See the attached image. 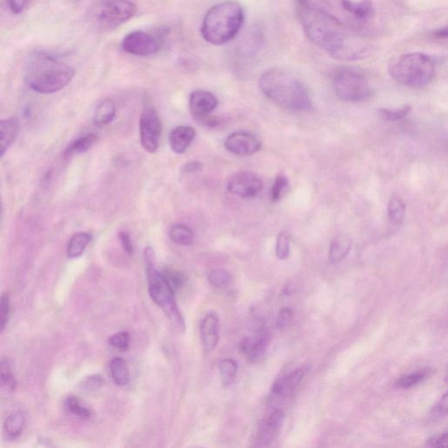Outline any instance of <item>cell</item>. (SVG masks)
Here are the masks:
<instances>
[{
    "instance_id": "1",
    "label": "cell",
    "mask_w": 448,
    "mask_h": 448,
    "mask_svg": "<svg viewBox=\"0 0 448 448\" xmlns=\"http://www.w3.org/2000/svg\"><path fill=\"white\" fill-rule=\"evenodd\" d=\"M298 12L308 38L332 57L355 61L366 55V42L334 16L310 4L298 6Z\"/></svg>"
},
{
    "instance_id": "2",
    "label": "cell",
    "mask_w": 448,
    "mask_h": 448,
    "mask_svg": "<svg viewBox=\"0 0 448 448\" xmlns=\"http://www.w3.org/2000/svg\"><path fill=\"white\" fill-rule=\"evenodd\" d=\"M260 90L270 100L290 112H309L312 104L305 84L291 72L268 69L259 79Z\"/></svg>"
},
{
    "instance_id": "3",
    "label": "cell",
    "mask_w": 448,
    "mask_h": 448,
    "mask_svg": "<svg viewBox=\"0 0 448 448\" xmlns=\"http://www.w3.org/2000/svg\"><path fill=\"white\" fill-rule=\"evenodd\" d=\"M26 80L32 91L53 94L67 87L75 75V68L46 52H37L29 58Z\"/></svg>"
},
{
    "instance_id": "4",
    "label": "cell",
    "mask_w": 448,
    "mask_h": 448,
    "mask_svg": "<svg viewBox=\"0 0 448 448\" xmlns=\"http://www.w3.org/2000/svg\"><path fill=\"white\" fill-rule=\"evenodd\" d=\"M243 19L245 15L239 3H220L206 13L202 25L203 37L212 45L227 44L239 34Z\"/></svg>"
},
{
    "instance_id": "5",
    "label": "cell",
    "mask_w": 448,
    "mask_h": 448,
    "mask_svg": "<svg viewBox=\"0 0 448 448\" xmlns=\"http://www.w3.org/2000/svg\"><path fill=\"white\" fill-rule=\"evenodd\" d=\"M147 265L148 289L153 301L159 306L174 327L179 331L185 330V321L181 315L174 297L173 289L164 278L162 272L156 268V253L151 247H147L144 252Z\"/></svg>"
},
{
    "instance_id": "6",
    "label": "cell",
    "mask_w": 448,
    "mask_h": 448,
    "mask_svg": "<svg viewBox=\"0 0 448 448\" xmlns=\"http://www.w3.org/2000/svg\"><path fill=\"white\" fill-rule=\"evenodd\" d=\"M389 72L398 84L411 88L426 86L436 75V64L424 53H409L391 62Z\"/></svg>"
},
{
    "instance_id": "7",
    "label": "cell",
    "mask_w": 448,
    "mask_h": 448,
    "mask_svg": "<svg viewBox=\"0 0 448 448\" xmlns=\"http://www.w3.org/2000/svg\"><path fill=\"white\" fill-rule=\"evenodd\" d=\"M137 10L131 0H97L88 10V16L95 28L107 31L129 21Z\"/></svg>"
},
{
    "instance_id": "8",
    "label": "cell",
    "mask_w": 448,
    "mask_h": 448,
    "mask_svg": "<svg viewBox=\"0 0 448 448\" xmlns=\"http://www.w3.org/2000/svg\"><path fill=\"white\" fill-rule=\"evenodd\" d=\"M332 85L335 94L346 102L366 100L372 93L366 75L355 68L341 67L336 69Z\"/></svg>"
},
{
    "instance_id": "9",
    "label": "cell",
    "mask_w": 448,
    "mask_h": 448,
    "mask_svg": "<svg viewBox=\"0 0 448 448\" xmlns=\"http://www.w3.org/2000/svg\"><path fill=\"white\" fill-rule=\"evenodd\" d=\"M162 124L159 115L153 108L144 110L140 118V141L148 153H156L159 148Z\"/></svg>"
},
{
    "instance_id": "10",
    "label": "cell",
    "mask_w": 448,
    "mask_h": 448,
    "mask_svg": "<svg viewBox=\"0 0 448 448\" xmlns=\"http://www.w3.org/2000/svg\"><path fill=\"white\" fill-rule=\"evenodd\" d=\"M230 193L245 199H252L258 196L263 189L261 179L256 174L243 171L233 174L227 183Z\"/></svg>"
},
{
    "instance_id": "11",
    "label": "cell",
    "mask_w": 448,
    "mask_h": 448,
    "mask_svg": "<svg viewBox=\"0 0 448 448\" xmlns=\"http://www.w3.org/2000/svg\"><path fill=\"white\" fill-rule=\"evenodd\" d=\"M160 48V39L144 31L131 32L122 41L123 50L137 56L156 54Z\"/></svg>"
},
{
    "instance_id": "12",
    "label": "cell",
    "mask_w": 448,
    "mask_h": 448,
    "mask_svg": "<svg viewBox=\"0 0 448 448\" xmlns=\"http://www.w3.org/2000/svg\"><path fill=\"white\" fill-rule=\"evenodd\" d=\"M224 147L227 151L235 156H250L261 149L262 143L252 133L236 131L226 138Z\"/></svg>"
},
{
    "instance_id": "13",
    "label": "cell",
    "mask_w": 448,
    "mask_h": 448,
    "mask_svg": "<svg viewBox=\"0 0 448 448\" xmlns=\"http://www.w3.org/2000/svg\"><path fill=\"white\" fill-rule=\"evenodd\" d=\"M285 414L281 410H276L263 421L259 433L260 446L268 447L278 437L284 423Z\"/></svg>"
},
{
    "instance_id": "14",
    "label": "cell",
    "mask_w": 448,
    "mask_h": 448,
    "mask_svg": "<svg viewBox=\"0 0 448 448\" xmlns=\"http://www.w3.org/2000/svg\"><path fill=\"white\" fill-rule=\"evenodd\" d=\"M218 101L210 92L196 90L190 95L189 108L194 117L200 118L209 115L217 106Z\"/></svg>"
},
{
    "instance_id": "15",
    "label": "cell",
    "mask_w": 448,
    "mask_h": 448,
    "mask_svg": "<svg viewBox=\"0 0 448 448\" xmlns=\"http://www.w3.org/2000/svg\"><path fill=\"white\" fill-rule=\"evenodd\" d=\"M204 351L210 353L219 342V321L215 314H209L203 319L200 327Z\"/></svg>"
},
{
    "instance_id": "16",
    "label": "cell",
    "mask_w": 448,
    "mask_h": 448,
    "mask_svg": "<svg viewBox=\"0 0 448 448\" xmlns=\"http://www.w3.org/2000/svg\"><path fill=\"white\" fill-rule=\"evenodd\" d=\"M308 373V368H299L292 373L279 378L272 385V392L279 397H286L298 387Z\"/></svg>"
},
{
    "instance_id": "17",
    "label": "cell",
    "mask_w": 448,
    "mask_h": 448,
    "mask_svg": "<svg viewBox=\"0 0 448 448\" xmlns=\"http://www.w3.org/2000/svg\"><path fill=\"white\" fill-rule=\"evenodd\" d=\"M196 136V131L193 127L181 125L174 128L169 136L171 149L177 154L185 153Z\"/></svg>"
},
{
    "instance_id": "18",
    "label": "cell",
    "mask_w": 448,
    "mask_h": 448,
    "mask_svg": "<svg viewBox=\"0 0 448 448\" xmlns=\"http://www.w3.org/2000/svg\"><path fill=\"white\" fill-rule=\"evenodd\" d=\"M268 340L265 335L261 332L254 337L245 338L240 344V351L245 354L248 360L252 362H256L265 354Z\"/></svg>"
},
{
    "instance_id": "19",
    "label": "cell",
    "mask_w": 448,
    "mask_h": 448,
    "mask_svg": "<svg viewBox=\"0 0 448 448\" xmlns=\"http://www.w3.org/2000/svg\"><path fill=\"white\" fill-rule=\"evenodd\" d=\"M19 121L17 118H10L0 120V157L12 146L18 136Z\"/></svg>"
},
{
    "instance_id": "20",
    "label": "cell",
    "mask_w": 448,
    "mask_h": 448,
    "mask_svg": "<svg viewBox=\"0 0 448 448\" xmlns=\"http://www.w3.org/2000/svg\"><path fill=\"white\" fill-rule=\"evenodd\" d=\"M342 6L358 19H368L373 15L374 6L371 0H342Z\"/></svg>"
},
{
    "instance_id": "21",
    "label": "cell",
    "mask_w": 448,
    "mask_h": 448,
    "mask_svg": "<svg viewBox=\"0 0 448 448\" xmlns=\"http://www.w3.org/2000/svg\"><path fill=\"white\" fill-rule=\"evenodd\" d=\"M17 387V380L13 371L12 362L8 358L0 361V391L4 393H12Z\"/></svg>"
},
{
    "instance_id": "22",
    "label": "cell",
    "mask_w": 448,
    "mask_h": 448,
    "mask_svg": "<svg viewBox=\"0 0 448 448\" xmlns=\"http://www.w3.org/2000/svg\"><path fill=\"white\" fill-rule=\"evenodd\" d=\"M352 240L347 236H340L332 243L328 259L332 263H340L348 256L352 247Z\"/></svg>"
},
{
    "instance_id": "23",
    "label": "cell",
    "mask_w": 448,
    "mask_h": 448,
    "mask_svg": "<svg viewBox=\"0 0 448 448\" xmlns=\"http://www.w3.org/2000/svg\"><path fill=\"white\" fill-rule=\"evenodd\" d=\"M26 427L25 415L21 411H13L6 418L4 422V433L8 439H16L21 436Z\"/></svg>"
},
{
    "instance_id": "24",
    "label": "cell",
    "mask_w": 448,
    "mask_h": 448,
    "mask_svg": "<svg viewBox=\"0 0 448 448\" xmlns=\"http://www.w3.org/2000/svg\"><path fill=\"white\" fill-rule=\"evenodd\" d=\"M112 380L118 386H125L130 381V370L124 358L115 357L110 362Z\"/></svg>"
},
{
    "instance_id": "25",
    "label": "cell",
    "mask_w": 448,
    "mask_h": 448,
    "mask_svg": "<svg viewBox=\"0 0 448 448\" xmlns=\"http://www.w3.org/2000/svg\"><path fill=\"white\" fill-rule=\"evenodd\" d=\"M91 234L86 232H78L75 234L69 240L67 255L71 259L80 258L91 242Z\"/></svg>"
},
{
    "instance_id": "26",
    "label": "cell",
    "mask_w": 448,
    "mask_h": 448,
    "mask_svg": "<svg viewBox=\"0 0 448 448\" xmlns=\"http://www.w3.org/2000/svg\"><path fill=\"white\" fill-rule=\"evenodd\" d=\"M115 116H116V107L114 102L108 98L98 104L94 115V124L97 127H104L111 124Z\"/></svg>"
},
{
    "instance_id": "27",
    "label": "cell",
    "mask_w": 448,
    "mask_h": 448,
    "mask_svg": "<svg viewBox=\"0 0 448 448\" xmlns=\"http://www.w3.org/2000/svg\"><path fill=\"white\" fill-rule=\"evenodd\" d=\"M170 239L176 245H190L194 241V232L184 224H174L169 230Z\"/></svg>"
},
{
    "instance_id": "28",
    "label": "cell",
    "mask_w": 448,
    "mask_h": 448,
    "mask_svg": "<svg viewBox=\"0 0 448 448\" xmlns=\"http://www.w3.org/2000/svg\"><path fill=\"white\" fill-rule=\"evenodd\" d=\"M64 408L66 413L80 420H88L91 418V411L77 397L71 396L66 398Z\"/></svg>"
},
{
    "instance_id": "29",
    "label": "cell",
    "mask_w": 448,
    "mask_h": 448,
    "mask_svg": "<svg viewBox=\"0 0 448 448\" xmlns=\"http://www.w3.org/2000/svg\"><path fill=\"white\" fill-rule=\"evenodd\" d=\"M98 141V136L95 133H88L85 136L78 138L66 150V156H72L80 154L90 150Z\"/></svg>"
},
{
    "instance_id": "30",
    "label": "cell",
    "mask_w": 448,
    "mask_h": 448,
    "mask_svg": "<svg viewBox=\"0 0 448 448\" xmlns=\"http://www.w3.org/2000/svg\"><path fill=\"white\" fill-rule=\"evenodd\" d=\"M405 215V204L400 196H393L388 204V216L395 225H400L403 222Z\"/></svg>"
},
{
    "instance_id": "31",
    "label": "cell",
    "mask_w": 448,
    "mask_h": 448,
    "mask_svg": "<svg viewBox=\"0 0 448 448\" xmlns=\"http://www.w3.org/2000/svg\"><path fill=\"white\" fill-rule=\"evenodd\" d=\"M221 382L223 386L228 387L236 380L237 364L233 359H223L219 364Z\"/></svg>"
},
{
    "instance_id": "32",
    "label": "cell",
    "mask_w": 448,
    "mask_h": 448,
    "mask_svg": "<svg viewBox=\"0 0 448 448\" xmlns=\"http://www.w3.org/2000/svg\"><path fill=\"white\" fill-rule=\"evenodd\" d=\"M411 111L410 105H404V106L398 109H380V115L384 120L388 122H396L403 120L407 117Z\"/></svg>"
},
{
    "instance_id": "33",
    "label": "cell",
    "mask_w": 448,
    "mask_h": 448,
    "mask_svg": "<svg viewBox=\"0 0 448 448\" xmlns=\"http://www.w3.org/2000/svg\"><path fill=\"white\" fill-rule=\"evenodd\" d=\"M162 274L174 292L179 291L186 283V276L173 268L164 269Z\"/></svg>"
},
{
    "instance_id": "34",
    "label": "cell",
    "mask_w": 448,
    "mask_h": 448,
    "mask_svg": "<svg viewBox=\"0 0 448 448\" xmlns=\"http://www.w3.org/2000/svg\"><path fill=\"white\" fill-rule=\"evenodd\" d=\"M209 281L214 288H224L232 282V276L225 269H215L209 273Z\"/></svg>"
},
{
    "instance_id": "35",
    "label": "cell",
    "mask_w": 448,
    "mask_h": 448,
    "mask_svg": "<svg viewBox=\"0 0 448 448\" xmlns=\"http://www.w3.org/2000/svg\"><path fill=\"white\" fill-rule=\"evenodd\" d=\"M289 185L288 178L284 174H279L275 178L274 183L271 189V200L272 203H278L282 198L283 194H284L286 189Z\"/></svg>"
},
{
    "instance_id": "36",
    "label": "cell",
    "mask_w": 448,
    "mask_h": 448,
    "mask_svg": "<svg viewBox=\"0 0 448 448\" xmlns=\"http://www.w3.org/2000/svg\"><path fill=\"white\" fill-rule=\"evenodd\" d=\"M11 314V301L8 293L0 295V333L5 330Z\"/></svg>"
},
{
    "instance_id": "37",
    "label": "cell",
    "mask_w": 448,
    "mask_h": 448,
    "mask_svg": "<svg viewBox=\"0 0 448 448\" xmlns=\"http://www.w3.org/2000/svg\"><path fill=\"white\" fill-rule=\"evenodd\" d=\"M290 254V237L288 233L282 232L277 237L276 256L280 260H285Z\"/></svg>"
},
{
    "instance_id": "38",
    "label": "cell",
    "mask_w": 448,
    "mask_h": 448,
    "mask_svg": "<svg viewBox=\"0 0 448 448\" xmlns=\"http://www.w3.org/2000/svg\"><path fill=\"white\" fill-rule=\"evenodd\" d=\"M109 344L121 351H127L130 346V335L128 332H120L109 338Z\"/></svg>"
},
{
    "instance_id": "39",
    "label": "cell",
    "mask_w": 448,
    "mask_h": 448,
    "mask_svg": "<svg viewBox=\"0 0 448 448\" xmlns=\"http://www.w3.org/2000/svg\"><path fill=\"white\" fill-rule=\"evenodd\" d=\"M426 377L424 372H416V373L404 375L397 381L396 387L400 389H409L420 384Z\"/></svg>"
},
{
    "instance_id": "40",
    "label": "cell",
    "mask_w": 448,
    "mask_h": 448,
    "mask_svg": "<svg viewBox=\"0 0 448 448\" xmlns=\"http://www.w3.org/2000/svg\"><path fill=\"white\" fill-rule=\"evenodd\" d=\"M104 377L101 375H92L90 377L85 378L82 382V386L86 391H97L100 387L103 386Z\"/></svg>"
},
{
    "instance_id": "41",
    "label": "cell",
    "mask_w": 448,
    "mask_h": 448,
    "mask_svg": "<svg viewBox=\"0 0 448 448\" xmlns=\"http://www.w3.org/2000/svg\"><path fill=\"white\" fill-rule=\"evenodd\" d=\"M293 317V312L292 309L284 308L279 312L278 318H277V328L279 329H284L292 321Z\"/></svg>"
},
{
    "instance_id": "42",
    "label": "cell",
    "mask_w": 448,
    "mask_h": 448,
    "mask_svg": "<svg viewBox=\"0 0 448 448\" xmlns=\"http://www.w3.org/2000/svg\"><path fill=\"white\" fill-rule=\"evenodd\" d=\"M447 394L445 393L444 396L440 398V401L434 405L431 414L436 418H443L447 414Z\"/></svg>"
},
{
    "instance_id": "43",
    "label": "cell",
    "mask_w": 448,
    "mask_h": 448,
    "mask_svg": "<svg viewBox=\"0 0 448 448\" xmlns=\"http://www.w3.org/2000/svg\"><path fill=\"white\" fill-rule=\"evenodd\" d=\"M426 446L428 447H443L448 446V433L445 431L440 436H433L427 440Z\"/></svg>"
},
{
    "instance_id": "44",
    "label": "cell",
    "mask_w": 448,
    "mask_h": 448,
    "mask_svg": "<svg viewBox=\"0 0 448 448\" xmlns=\"http://www.w3.org/2000/svg\"><path fill=\"white\" fill-rule=\"evenodd\" d=\"M118 237H120V243L124 252H127L128 255H133L134 248L129 234L125 232H120L118 233Z\"/></svg>"
},
{
    "instance_id": "45",
    "label": "cell",
    "mask_w": 448,
    "mask_h": 448,
    "mask_svg": "<svg viewBox=\"0 0 448 448\" xmlns=\"http://www.w3.org/2000/svg\"><path fill=\"white\" fill-rule=\"evenodd\" d=\"M10 9L15 15H19L24 11L28 0H8Z\"/></svg>"
},
{
    "instance_id": "46",
    "label": "cell",
    "mask_w": 448,
    "mask_h": 448,
    "mask_svg": "<svg viewBox=\"0 0 448 448\" xmlns=\"http://www.w3.org/2000/svg\"><path fill=\"white\" fill-rule=\"evenodd\" d=\"M203 164L198 160L189 161L183 167V172L186 174L196 173L202 171Z\"/></svg>"
},
{
    "instance_id": "47",
    "label": "cell",
    "mask_w": 448,
    "mask_h": 448,
    "mask_svg": "<svg viewBox=\"0 0 448 448\" xmlns=\"http://www.w3.org/2000/svg\"><path fill=\"white\" fill-rule=\"evenodd\" d=\"M434 37L438 39L447 38V29L446 28H440L439 30H437L433 34Z\"/></svg>"
},
{
    "instance_id": "48",
    "label": "cell",
    "mask_w": 448,
    "mask_h": 448,
    "mask_svg": "<svg viewBox=\"0 0 448 448\" xmlns=\"http://www.w3.org/2000/svg\"><path fill=\"white\" fill-rule=\"evenodd\" d=\"M298 6H302L309 4V0H297Z\"/></svg>"
},
{
    "instance_id": "49",
    "label": "cell",
    "mask_w": 448,
    "mask_h": 448,
    "mask_svg": "<svg viewBox=\"0 0 448 448\" xmlns=\"http://www.w3.org/2000/svg\"><path fill=\"white\" fill-rule=\"evenodd\" d=\"M0 217H1V202H0Z\"/></svg>"
}]
</instances>
